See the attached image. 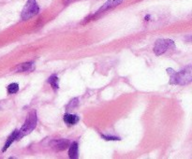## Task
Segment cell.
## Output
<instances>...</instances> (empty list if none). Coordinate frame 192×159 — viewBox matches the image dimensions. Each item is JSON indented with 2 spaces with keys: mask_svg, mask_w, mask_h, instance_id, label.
Masks as SVG:
<instances>
[{
  "mask_svg": "<svg viewBox=\"0 0 192 159\" xmlns=\"http://www.w3.org/2000/svg\"><path fill=\"white\" fill-rule=\"evenodd\" d=\"M171 47H174V43L171 39H158L154 47V52L157 55H161L167 50L171 49Z\"/></svg>",
  "mask_w": 192,
  "mask_h": 159,
  "instance_id": "277c9868",
  "label": "cell"
},
{
  "mask_svg": "<svg viewBox=\"0 0 192 159\" xmlns=\"http://www.w3.org/2000/svg\"><path fill=\"white\" fill-rule=\"evenodd\" d=\"M39 12H40V7L37 6L36 0H28L26 6L24 7L21 16H22L23 20L26 21L32 18L33 16L37 15Z\"/></svg>",
  "mask_w": 192,
  "mask_h": 159,
  "instance_id": "3957f363",
  "label": "cell"
},
{
  "mask_svg": "<svg viewBox=\"0 0 192 159\" xmlns=\"http://www.w3.org/2000/svg\"><path fill=\"white\" fill-rule=\"evenodd\" d=\"M17 134H18V130H15V131H14L13 133H12L9 138H8L6 144L4 145V147H3V149H2V152H5V151H7L8 148L10 147V144L12 143V142H13L14 140H16V138H17Z\"/></svg>",
  "mask_w": 192,
  "mask_h": 159,
  "instance_id": "30bf717a",
  "label": "cell"
},
{
  "mask_svg": "<svg viewBox=\"0 0 192 159\" xmlns=\"http://www.w3.org/2000/svg\"><path fill=\"white\" fill-rule=\"evenodd\" d=\"M69 145H70V143L68 140H55L52 142L53 148L55 151H57V152L66 150Z\"/></svg>",
  "mask_w": 192,
  "mask_h": 159,
  "instance_id": "5b68a950",
  "label": "cell"
},
{
  "mask_svg": "<svg viewBox=\"0 0 192 159\" xmlns=\"http://www.w3.org/2000/svg\"><path fill=\"white\" fill-rule=\"evenodd\" d=\"M63 119H64V122L70 127V125L76 124L79 122V120H80V117H78L77 115H75V114H69V113H67V114L64 115Z\"/></svg>",
  "mask_w": 192,
  "mask_h": 159,
  "instance_id": "52a82bcc",
  "label": "cell"
},
{
  "mask_svg": "<svg viewBox=\"0 0 192 159\" xmlns=\"http://www.w3.org/2000/svg\"><path fill=\"white\" fill-rule=\"evenodd\" d=\"M101 137H102L105 140H121L119 137L112 136V135H101Z\"/></svg>",
  "mask_w": 192,
  "mask_h": 159,
  "instance_id": "5bb4252c",
  "label": "cell"
},
{
  "mask_svg": "<svg viewBox=\"0 0 192 159\" xmlns=\"http://www.w3.org/2000/svg\"><path fill=\"white\" fill-rule=\"evenodd\" d=\"M18 91H19L18 83H10V84L8 86V93H9L10 95L16 94Z\"/></svg>",
  "mask_w": 192,
  "mask_h": 159,
  "instance_id": "7c38bea8",
  "label": "cell"
},
{
  "mask_svg": "<svg viewBox=\"0 0 192 159\" xmlns=\"http://www.w3.org/2000/svg\"><path fill=\"white\" fill-rule=\"evenodd\" d=\"M167 72H168L170 76L171 84L184 85V84H186V83H189L192 80L190 66H189L185 69L179 71V72H175L173 68H167Z\"/></svg>",
  "mask_w": 192,
  "mask_h": 159,
  "instance_id": "6da1fadb",
  "label": "cell"
},
{
  "mask_svg": "<svg viewBox=\"0 0 192 159\" xmlns=\"http://www.w3.org/2000/svg\"><path fill=\"white\" fill-rule=\"evenodd\" d=\"M34 68V62H27V63H24V64H21L19 66H16L15 70L17 71H20V72H22V71H24V72H28V71H31Z\"/></svg>",
  "mask_w": 192,
  "mask_h": 159,
  "instance_id": "ba28073f",
  "label": "cell"
},
{
  "mask_svg": "<svg viewBox=\"0 0 192 159\" xmlns=\"http://www.w3.org/2000/svg\"><path fill=\"white\" fill-rule=\"evenodd\" d=\"M149 18H150V16L148 15V16H146V17H145V21H148L149 20Z\"/></svg>",
  "mask_w": 192,
  "mask_h": 159,
  "instance_id": "9a60e30c",
  "label": "cell"
},
{
  "mask_svg": "<svg viewBox=\"0 0 192 159\" xmlns=\"http://www.w3.org/2000/svg\"><path fill=\"white\" fill-rule=\"evenodd\" d=\"M78 150H79V145L77 142H72L69 145V156L72 159H75L78 157Z\"/></svg>",
  "mask_w": 192,
  "mask_h": 159,
  "instance_id": "9c48e42d",
  "label": "cell"
},
{
  "mask_svg": "<svg viewBox=\"0 0 192 159\" xmlns=\"http://www.w3.org/2000/svg\"><path fill=\"white\" fill-rule=\"evenodd\" d=\"M58 82H59V80H58V77L56 76V75H52V76L48 79V82L52 85L53 90H57L58 87H59Z\"/></svg>",
  "mask_w": 192,
  "mask_h": 159,
  "instance_id": "8fae6325",
  "label": "cell"
},
{
  "mask_svg": "<svg viewBox=\"0 0 192 159\" xmlns=\"http://www.w3.org/2000/svg\"><path fill=\"white\" fill-rule=\"evenodd\" d=\"M79 99L76 97V98H73L72 100H70V102L68 104V106H67V109H69V108H75V107H77L78 106V104H79Z\"/></svg>",
  "mask_w": 192,
  "mask_h": 159,
  "instance_id": "4fadbf2b",
  "label": "cell"
},
{
  "mask_svg": "<svg viewBox=\"0 0 192 159\" xmlns=\"http://www.w3.org/2000/svg\"><path fill=\"white\" fill-rule=\"evenodd\" d=\"M37 122V112L36 111H33L29 113V116L27 117L26 121L24 122L23 127L18 130L17 134V138H16V140H19L20 139H22L23 137L26 135H28L29 133H31L34 129L36 128Z\"/></svg>",
  "mask_w": 192,
  "mask_h": 159,
  "instance_id": "7a4b0ae2",
  "label": "cell"
},
{
  "mask_svg": "<svg viewBox=\"0 0 192 159\" xmlns=\"http://www.w3.org/2000/svg\"><path fill=\"white\" fill-rule=\"evenodd\" d=\"M124 0H108V1L104 4V5L98 10V13H101V12H104L105 10L112 9V8H114L116 6L120 5Z\"/></svg>",
  "mask_w": 192,
  "mask_h": 159,
  "instance_id": "8992f818",
  "label": "cell"
}]
</instances>
